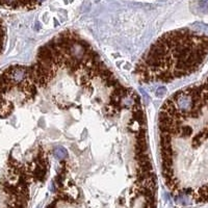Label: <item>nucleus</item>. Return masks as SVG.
Segmentation results:
<instances>
[{
    "mask_svg": "<svg viewBox=\"0 0 208 208\" xmlns=\"http://www.w3.org/2000/svg\"><path fill=\"white\" fill-rule=\"evenodd\" d=\"M161 173L183 202L208 203V85L182 88L158 115Z\"/></svg>",
    "mask_w": 208,
    "mask_h": 208,
    "instance_id": "obj_1",
    "label": "nucleus"
},
{
    "mask_svg": "<svg viewBox=\"0 0 208 208\" xmlns=\"http://www.w3.org/2000/svg\"><path fill=\"white\" fill-rule=\"evenodd\" d=\"M208 57V35L189 28L164 33L137 64L135 75L145 83L171 82L195 73Z\"/></svg>",
    "mask_w": 208,
    "mask_h": 208,
    "instance_id": "obj_2",
    "label": "nucleus"
},
{
    "mask_svg": "<svg viewBox=\"0 0 208 208\" xmlns=\"http://www.w3.org/2000/svg\"><path fill=\"white\" fill-rule=\"evenodd\" d=\"M47 0H0V7L11 10H33Z\"/></svg>",
    "mask_w": 208,
    "mask_h": 208,
    "instance_id": "obj_3",
    "label": "nucleus"
}]
</instances>
